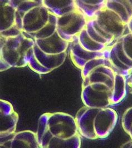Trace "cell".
Returning <instances> with one entry per match:
<instances>
[{
	"label": "cell",
	"instance_id": "1",
	"mask_svg": "<svg viewBox=\"0 0 132 148\" xmlns=\"http://www.w3.org/2000/svg\"><path fill=\"white\" fill-rule=\"evenodd\" d=\"M105 55L90 60L81 70L82 82L81 97L85 106L107 108L124 99L126 77L118 73Z\"/></svg>",
	"mask_w": 132,
	"mask_h": 148
},
{
	"label": "cell",
	"instance_id": "2",
	"mask_svg": "<svg viewBox=\"0 0 132 148\" xmlns=\"http://www.w3.org/2000/svg\"><path fill=\"white\" fill-rule=\"evenodd\" d=\"M132 18V0H107L105 8L88 20L78 42L89 51H104L124 34Z\"/></svg>",
	"mask_w": 132,
	"mask_h": 148
},
{
	"label": "cell",
	"instance_id": "3",
	"mask_svg": "<svg viewBox=\"0 0 132 148\" xmlns=\"http://www.w3.org/2000/svg\"><path fill=\"white\" fill-rule=\"evenodd\" d=\"M36 134L40 148H80L81 145L75 119L65 112L42 114L38 120Z\"/></svg>",
	"mask_w": 132,
	"mask_h": 148
},
{
	"label": "cell",
	"instance_id": "4",
	"mask_svg": "<svg viewBox=\"0 0 132 148\" xmlns=\"http://www.w3.org/2000/svg\"><path fill=\"white\" fill-rule=\"evenodd\" d=\"M15 9L17 26L34 40L51 37L56 31L58 17L43 4V0H10Z\"/></svg>",
	"mask_w": 132,
	"mask_h": 148
},
{
	"label": "cell",
	"instance_id": "5",
	"mask_svg": "<svg viewBox=\"0 0 132 148\" xmlns=\"http://www.w3.org/2000/svg\"><path fill=\"white\" fill-rule=\"evenodd\" d=\"M117 112L110 107L84 106L77 112L75 121L81 136L89 140L107 138L117 123Z\"/></svg>",
	"mask_w": 132,
	"mask_h": 148
},
{
	"label": "cell",
	"instance_id": "6",
	"mask_svg": "<svg viewBox=\"0 0 132 148\" xmlns=\"http://www.w3.org/2000/svg\"><path fill=\"white\" fill-rule=\"evenodd\" d=\"M34 40L21 33L17 36L0 37V71L28 66L27 54Z\"/></svg>",
	"mask_w": 132,
	"mask_h": 148
},
{
	"label": "cell",
	"instance_id": "7",
	"mask_svg": "<svg viewBox=\"0 0 132 148\" xmlns=\"http://www.w3.org/2000/svg\"><path fill=\"white\" fill-rule=\"evenodd\" d=\"M108 59L114 69L127 76L132 71V33L127 32L107 49Z\"/></svg>",
	"mask_w": 132,
	"mask_h": 148
},
{
	"label": "cell",
	"instance_id": "8",
	"mask_svg": "<svg viewBox=\"0 0 132 148\" xmlns=\"http://www.w3.org/2000/svg\"><path fill=\"white\" fill-rule=\"evenodd\" d=\"M67 55V52L60 55L46 53L39 50L34 42L27 54L28 66L37 74H49L64 64Z\"/></svg>",
	"mask_w": 132,
	"mask_h": 148
},
{
	"label": "cell",
	"instance_id": "9",
	"mask_svg": "<svg viewBox=\"0 0 132 148\" xmlns=\"http://www.w3.org/2000/svg\"><path fill=\"white\" fill-rule=\"evenodd\" d=\"M88 19L77 8L58 17L56 31L60 37L69 44L78 37L85 28Z\"/></svg>",
	"mask_w": 132,
	"mask_h": 148
},
{
	"label": "cell",
	"instance_id": "10",
	"mask_svg": "<svg viewBox=\"0 0 132 148\" xmlns=\"http://www.w3.org/2000/svg\"><path fill=\"white\" fill-rule=\"evenodd\" d=\"M19 115L8 101L0 100V140L15 133Z\"/></svg>",
	"mask_w": 132,
	"mask_h": 148
},
{
	"label": "cell",
	"instance_id": "11",
	"mask_svg": "<svg viewBox=\"0 0 132 148\" xmlns=\"http://www.w3.org/2000/svg\"><path fill=\"white\" fill-rule=\"evenodd\" d=\"M21 33L17 26L15 8L10 0L3 1L1 6L0 37L15 36Z\"/></svg>",
	"mask_w": 132,
	"mask_h": 148
},
{
	"label": "cell",
	"instance_id": "12",
	"mask_svg": "<svg viewBox=\"0 0 132 148\" xmlns=\"http://www.w3.org/2000/svg\"><path fill=\"white\" fill-rule=\"evenodd\" d=\"M1 148H40L36 133L23 130L9 136L0 141Z\"/></svg>",
	"mask_w": 132,
	"mask_h": 148
},
{
	"label": "cell",
	"instance_id": "13",
	"mask_svg": "<svg viewBox=\"0 0 132 148\" xmlns=\"http://www.w3.org/2000/svg\"><path fill=\"white\" fill-rule=\"evenodd\" d=\"M69 55L74 65L81 70L90 60L102 57L105 55L107 49L102 52H90L84 49L76 37L69 44Z\"/></svg>",
	"mask_w": 132,
	"mask_h": 148
},
{
	"label": "cell",
	"instance_id": "14",
	"mask_svg": "<svg viewBox=\"0 0 132 148\" xmlns=\"http://www.w3.org/2000/svg\"><path fill=\"white\" fill-rule=\"evenodd\" d=\"M34 42L41 51L51 55L66 53L70 44L60 37L57 32L51 37L35 40Z\"/></svg>",
	"mask_w": 132,
	"mask_h": 148
},
{
	"label": "cell",
	"instance_id": "15",
	"mask_svg": "<svg viewBox=\"0 0 132 148\" xmlns=\"http://www.w3.org/2000/svg\"><path fill=\"white\" fill-rule=\"evenodd\" d=\"M74 2L76 8L90 20L105 8L107 0H74Z\"/></svg>",
	"mask_w": 132,
	"mask_h": 148
},
{
	"label": "cell",
	"instance_id": "16",
	"mask_svg": "<svg viewBox=\"0 0 132 148\" xmlns=\"http://www.w3.org/2000/svg\"><path fill=\"white\" fill-rule=\"evenodd\" d=\"M43 4L52 14L60 17L76 9L74 0H43Z\"/></svg>",
	"mask_w": 132,
	"mask_h": 148
},
{
	"label": "cell",
	"instance_id": "17",
	"mask_svg": "<svg viewBox=\"0 0 132 148\" xmlns=\"http://www.w3.org/2000/svg\"><path fill=\"white\" fill-rule=\"evenodd\" d=\"M122 125L125 132L132 139V106L124 111L122 119Z\"/></svg>",
	"mask_w": 132,
	"mask_h": 148
},
{
	"label": "cell",
	"instance_id": "18",
	"mask_svg": "<svg viewBox=\"0 0 132 148\" xmlns=\"http://www.w3.org/2000/svg\"><path fill=\"white\" fill-rule=\"evenodd\" d=\"M125 77H126L127 89L129 92L132 94V71Z\"/></svg>",
	"mask_w": 132,
	"mask_h": 148
},
{
	"label": "cell",
	"instance_id": "19",
	"mask_svg": "<svg viewBox=\"0 0 132 148\" xmlns=\"http://www.w3.org/2000/svg\"><path fill=\"white\" fill-rule=\"evenodd\" d=\"M120 148H132V139H131L130 140L124 143L120 147Z\"/></svg>",
	"mask_w": 132,
	"mask_h": 148
},
{
	"label": "cell",
	"instance_id": "20",
	"mask_svg": "<svg viewBox=\"0 0 132 148\" xmlns=\"http://www.w3.org/2000/svg\"><path fill=\"white\" fill-rule=\"evenodd\" d=\"M127 30L128 31V32L132 33V18L131 21L129 22L128 26H127Z\"/></svg>",
	"mask_w": 132,
	"mask_h": 148
}]
</instances>
